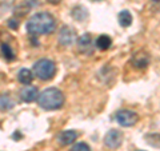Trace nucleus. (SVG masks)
Here are the masks:
<instances>
[{
    "mask_svg": "<svg viewBox=\"0 0 160 151\" xmlns=\"http://www.w3.org/2000/svg\"><path fill=\"white\" fill-rule=\"evenodd\" d=\"M56 22L51 13L48 12H39L27 22V32L31 36H38V35H47L55 31Z\"/></svg>",
    "mask_w": 160,
    "mask_h": 151,
    "instance_id": "1",
    "label": "nucleus"
},
{
    "mask_svg": "<svg viewBox=\"0 0 160 151\" xmlns=\"http://www.w3.org/2000/svg\"><path fill=\"white\" fill-rule=\"evenodd\" d=\"M38 103L44 110H49V111L58 110L64 103V95L59 88H55V87L46 88L38 96Z\"/></svg>",
    "mask_w": 160,
    "mask_h": 151,
    "instance_id": "2",
    "label": "nucleus"
},
{
    "mask_svg": "<svg viewBox=\"0 0 160 151\" xmlns=\"http://www.w3.org/2000/svg\"><path fill=\"white\" fill-rule=\"evenodd\" d=\"M33 72L40 80H51L56 74V66L49 59H40L35 63Z\"/></svg>",
    "mask_w": 160,
    "mask_h": 151,
    "instance_id": "3",
    "label": "nucleus"
},
{
    "mask_svg": "<svg viewBox=\"0 0 160 151\" xmlns=\"http://www.w3.org/2000/svg\"><path fill=\"white\" fill-rule=\"evenodd\" d=\"M115 119L123 127H131V126L136 124V122L139 120V115L131 111V110H120L115 115Z\"/></svg>",
    "mask_w": 160,
    "mask_h": 151,
    "instance_id": "4",
    "label": "nucleus"
},
{
    "mask_svg": "<svg viewBox=\"0 0 160 151\" xmlns=\"http://www.w3.org/2000/svg\"><path fill=\"white\" fill-rule=\"evenodd\" d=\"M123 143V133L119 130H109L104 137V144L108 148H118Z\"/></svg>",
    "mask_w": 160,
    "mask_h": 151,
    "instance_id": "5",
    "label": "nucleus"
},
{
    "mask_svg": "<svg viewBox=\"0 0 160 151\" xmlns=\"http://www.w3.org/2000/svg\"><path fill=\"white\" fill-rule=\"evenodd\" d=\"M75 40V31L69 27H63L59 34V43L62 46H71Z\"/></svg>",
    "mask_w": 160,
    "mask_h": 151,
    "instance_id": "6",
    "label": "nucleus"
},
{
    "mask_svg": "<svg viewBox=\"0 0 160 151\" xmlns=\"http://www.w3.org/2000/svg\"><path fill=\"white\" fill-rule=\"evenodd\" d=\"M79 43V49L84 54H92V36L91 34H83L78 40Z\"/></svg>",
    "mask_w": 160,
    "mask_h": 151,
    "instance_id": "7",
    "label": "nucleus"
},
{
    "mask_svg": "<svg viewBox=\"0 0 160 151\" xmlns=\"http://www.w3.org/2000/svg\"><path fill=\"white\" fill-rule=\"evenodd\" d=\"M38 88L36 87H32V86H27L22 90L20 92V98H22L23 102H27V103H31L33 100L38 99Z\"/></svg>",
    "mask_w": 160,
    "mask_h": 151,
    "instance_id": "8",
    "label": "nucleus"
},
{
    "mask_svg": "<svg viewBox=\"0 0 160 151\" xmlns=\"http://www.w3.org/2000/svg\"><path fill=\"white\" fill-rule=\"evenodd\" d=\"M76 138H78V133L76 131H73V130H66V131H62L59 134L58 140H59L60 144L68 146V144L73 143L75 140H76Z\"/></svg>",
    "mask_w": 160,
    "mask_h": 151,
    "instance_id": "9",
    "label": "nucleus"
},
{
    "mask_svg": "<svg viewBox=\"0 0 160 151\" xmlns=\"http://www.w3.org/2000/svg\"><path fill=\"white\" fill-rule=\"evenodd\" d=\"M132 63H133V66L138 67V68H146V67L148 66V63H149V58H148L147 54H144V52H138V54L133 55Z\"/></svg>",
    "mask_w": 160,
    "mask_h": 151,
    "instance_id": "10",
    "label": "nucleus"
},
{
    "mask_svg": "<svg viewBox=\"0 0 160 151\" xmlns=\"http://www.w3.org/2000/svg\"><path fill=\"white\" fill-rule=\"evenodd\" d=\"M18 79H19V82L20 83H23V84H29L33 80V74L31 70H28V68H22L19 71L18 74Z\"/></svg>",
    "mask_w": 160,
    "mask_h": 151,
    "instance_id": "11",
    "label": "nucleus"
},
{
    "mask_svg": "<svg viewBox=\"0 0 160 151\" xmlns=\"http://www.w3.org/2000/svg\"><path fill=\"white\" fill-rule=\"evenodd\" d=\"M96 47L99 49H102V51H106V49H108L109 47H111V44H112V40L109 36H107V35H102V36H99L96 39Z\"/></svg>",
    "mask_w": 160,
    "mask_h": 151,
    "instance_id": "12",
    "label": "nucleus"
},
{
    "mask_svg": "<svg viewBox=\"0 0 160 151\" xmlns=\"http://www.w3.org/2000/svg\"><path fill=\"white\" fill-rule=\"evenodd\" d=\"M119 23L122 27H129L132 23V15L129 11H127V9H124V11H122L119 13Z\"/></svg>",
    "mask_w": 160,
    "mask_h": 151,
    "instance_id": "13",
    "label": "nucleus"
},
{
    "mask_svg": "<svg viewBox=\"0 0 160 151\" xmlns=\"http://www.w3.org/2000/svg\"><path fill=\"white\" fill-rule=\"evenodd\" d=\"M13 107V102L8 95H2L0 96V110H11Z\"/></svg>",
    "mask_w": 160,
    "mask_h": 151,
    "instance_id": "14",
    "label": "nucleus"
},
{
    "mask_svg": "<svg viewBox=\"0 0 160 151\" xmlns=\"http://www.w3.org/2000/svg\"><path fill=\"white\" fill-rule=\"evenodd\" d=\"M2 54H3V56L6 58V60H9V62L15 59V52L12 51V48L9 47V44H7V43L2 44Z\"/></svg>",
    "mask_w": 160,
    "mask_h": 151,
    "instance_id": "15",
    "label": "nucleus"
},
{
    "mask_svg": "<svg viewBox=\"0 0 160 151\" xmlns=\"http://www.w3.org/2000/svg\"><path fill=\"white\" fill-rule=\"evenodd\" d=\"M146 140L152 147H160V134H147Z\"/></svg>",
    "mask_w": 160,
    "mask_h": 151,
    "instance_id": "16",
    "label": "nucleus"
},
{
    "mask_svg": "<svg viewBox=\"0 0 160 151\" xmlns=\"http://www.w3.org/2000/svg\"><path fill=\"white\" fill-rule=\"evenodd\" d=\"M71 151H91V148H89V146H88V144L83 143V142H80V143H76V144H75Z\"/></svg>",
    "mask_w": 160,
    "mask_h": 151,
    "instance_id": "17",
    "label": "nucleus"
},
{
    "mask_svg": "<svg viewBox=\"0 0 160 151\" xmlns=\"http://www.w3.org/2000/svg\"><path fill=\"white\" fill-rule=\"evenodd\" d=\"M8 27L11 29H18L19 28V22L16 19H9L8 20Z\"/></svg>",
    "mask_w": 160,
    "mask_h": 151,
    "instance_id": "18",
    "label": "nucleus"
},
{
    "mask_svg": "<svg viewBox=\"0 0 160 151\" xmlns=\"http://www.w3.org/2000/svg\"><path fill=\"white\" fill-rule=\"evenodd\" d=\"M49 3H52V4H58V3H60L62 0H48Z\"/></svg>",
    "mask_w": 160,
    "mask_h": 151,
    "instance_id": "19",
    "label": "nucleus"
},
{
    "mask_svg": "<svg viewBox=\"0 0 160 151\" xmlns=\"http://www.w3.org/2000/svg\"><path fill=\"white\" fill-rule=\"evenodd\" d=\"M153 2H160V0H153Z\"/></svg>",
    "mask_w": 160,
    "mask_h": 151,
    "instance_id": "20",
    "label": "nucleus"
}]
</instances>
